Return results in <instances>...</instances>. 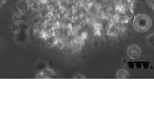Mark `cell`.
<instances>
[{
    "label": "cell",
    "mask_w": 154,
    "mask_h": 115,
    "mask_svg": "<svg viewBox=\"0 0 154 115\" xmlns=\"http://www.w3.org/2000/svg\"><path fill=\"white\" fill-rule=\"evenodd\" d=\"M7 0H0V8L3 7L7 3Z\"/></svg>",
    "instance_id": "ba28073f"
},
{
    "label": "cell",
    "mask_w": 154,
    "mask_h": 115,
    "mask_svg": "<svg viewBox=\"0 0 154 115\" xmlns=\"http://www.w3.org/2000/svg\"><path fill=\"white\" fill-rule=\"evenodd\" d=\"M147 41H148V44L151 45V46L154 47V34L150 35L148 36Z\"/></svg>",
    "instance_id": "8992f818"
},
{
    "label": "cell",
    "mask_w": 154,
    "mask_h": 115,
    "mask_svg": "<svg viewBox=\"0 0 154 115\" xmlns=\"http://www.w3.org/2000/svg\"><path fill=\"white\" fill-rule=\"evenodd\" d=\"M14 41L19 44H24L28 40V35L27 30L23 28H17V30H14Z\"/></svg>",
    "instance_id": "7a4b0ae2"
},
{
    "label": "cell",
    "mask_w": 154,
    "mask_h": 115,
    "mask_svg": "<svg viewBox=\"0 0 154 115\" xmlns=\"http://www.w3.org/2000/svg\"><path fill=\"white\" fill-rule=\"evenodd\" d=\"M152 26V20L151 17L147 14H137L133 20V27L138 32H148Z\"/></svg>",
    "instance_id": "6da1fadb"
},
{
    "label": "cell",
    "mask_w": 154,
    "mask_h": 115,
    "mask_svg": "<svg viewBox=\"0 0 154 115\" xmlns=\"http://www.w3.org/2000/svg\"><path fill=\"white\" fill-rule=\"evenodd\" d=\"M128 56L132 59H137L140 56L141 49L136 45H132L128 47L127 50Z\"/></svg>",
    "instance_id": "3957f363"
},
{
    "label": "cell",
    "mask_w": 154,
    "mask_h": 115,
    "mask_svg": "<svg viewBox=\"0 0 154 115\" xmlns=\"http://www.w3.org/2000/svg\"><path fill=\"white\" fill-rule=\"evenodd\" d=\"M30 4L27 0H20L17 4V9L22 13L27 12L30 9Z\"/></svg>",
    "instance_id": "277c9868"
},
{
    "label": "cell",
    "mask_w": 154,
    "mask_h": 115,
    "mask_svg": "<svg viewBox=\"0 0 154 115\" xmlns=\"http://www.w3.org/2000/svg\"><path fill=\"white\" fill-rule=\"evenodd\" d=\"M147 4L151 8L154 9V0H147Z\"/></svg>",
    "instance_id": "52a82bcc"
},
{
    "label": "cell",
    "mask_w": 154,
    "mask_h": 115,
    "mask_svg": "<svg viewBox=\"0 0 154 115\" xmlns=\"http://www.w3.org/2000/svg\"><path fill=\"white\" fill-rule=\"evenodd\" d=\"M117 77L118 78H126L129 77V74L126 70L124 69H120L118 71L117 74Z\"/></svg>",
    "instance_id": "5b68a950"
}]
</instances>
